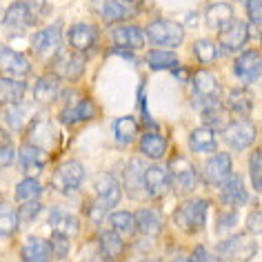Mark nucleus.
Listing matches in <instances>:
<instances>
[{
  "label": "nucleus",
  "mask_w": 262,
  "mask_h": 262,
  "mask_svg": "<svg viewBox=\"0 0 262 262\" xmlns=\"http://www.w3.org/2000/svg\"><path fill=\"white\" fill-rule=\"evenodd\" d=\"M202 120H205V124L209 129H225L229 124L227 111L222 109V104L218 100L205 104V109H202Z\"/></svg>",
  "instance_id": "obj_34"
},
{
  "label": "nucleus",
  "mask_w": 262,
  "mask_h": 262,
  "mask_svg": "<svg viewBox=\"0 0 262 262\" xmlns=\"http://www.w3.org/2000/svg\"><path fill=\"white\" fill-rule=\"evenodd\" d=\"M249 40V25L245 20H231L220 31V45L222 51H238Z\"/></svg>",
  "instance_id": "obj_16"
},
{
  "label": "nucleus",
  "mask_w": 262,
  "mask_h": 262,
  "mask_svg": "<svg viewBox=\"0 0 262 262\" xmlns=\"http://www.w3.org/2000/svg\"><path fill=\"white\" fill-rule=\"evenodd\" d=\"M255 251H258V245L247 233H235L218 245V255L225 262H249L255 255Z\"/></svg>",
  "instance_id": "obj_2"
},
{
  "label": "nucleus",
  "mask_w": 262,
  "mask_h": 262,
  "mask_svg": "<svg viewBox=\"0 0 262 262\" xmlns=\"http://www.w3.org/2000/svg\"><path fill=\"white\" fill-rule=\"evenodd\" d=\"M109 222H111V231H116L122 240L129 238V235H134V229H136L134 213H129V211H114L109 215Z\"/></svg>",
  "instance_id": "obj_36"
},
{
  "label": "nucleus",
  "mask_w": 262,
  "mask_h": 262,
  "mask_svg": "<svg viewBox=\"0 0 262 262\" xmlns=\"http://www.w3.org/2000/svg\"><path fill=\"white\" fill-rule=\"evenodd\" d=\"M51 140H54V129H51L49 122L36 120L29 127V138H27V142H31V145H36V147H40V149H47L51 145Z\"/></svg>",
  "instance_id": "obj_35"
},
{
  "label": "nucleus",
  "mask_w": 262,
  "mask_h": 262,
  "mask_svg": "<svg viewBox=\"0 0 262 262\" xmlns=\"http://www.w3.org/2000/svg\"><path fill=\"white\" fill-rule=\"evenodd\" d=\"M142 187L151 198H162L171 189V180H169V171L160 165H151L145 169V178H142Z\"/></svg>",
  "instance_id": "obj_11"
},
{
  "label": "nucleus",
  "mask_w": 262,
  "mask_h": 262,
  "mask_svg": "<svg viewBox=\"0 0 262 262\" xmlns=\"http://www.w3.org/2000/svg\"><path fill=\"white\" fill-rule=\"evenodd\" d=\"M189 147H191V151H198V154H211V151H215L218 140H215L213 129L200 127V129L191 131V136H189Z\"/></svg>",
  "instance_id": "obj_30"
},
{
  "label": "nucleus",
  "mask_w": 262,
  "mask_h": 262,
  "mask_svg": "<svg viewBox=\"0 0 262 262\" xmlns=\"http://www.w3.org/2000/svg\"><path fill=\"white\" fill-rule=\"evenodd\" d=\"M49 255H51L49 242L38 238V235H29L20 249L23 262H49Z\"/></svg>",
  "instance_id": "obj_23"
},
{
  "label": "nucleus",
  "mask_w": 262,
  "mask_h": 262,
  "mask_svg": "<svg viewBox=\"0 0 262 262\" xmlns=\"http://www.w3.org/2000/svg\"><path fill=\"white\" fill-rule=\"evenodd\" d=\"M49 227L56 233H62L67 238H76L78 231H80V220L67 211H54L49 218Z\"/></svg>",
  "instance_id": "obj_29"
},
{
  "label": "nucleus",
  "mask_w": 262,
  "mask_h": 262,
  "mask_svg": "<svg viewBox=\"0 0 262 262\" xmlns=\"http://www.w3.org/2000/svg\"><path fill=\"white\" fill-rule=\"evenodd\" d=\"M18 213L14 211V209L0 205V238H9V235L16 233L18 229Z\"/></svg>",
  "instance_id": "obj_41"
},
{
  "label": "nucleus",
  "mask_w": 262,
  "mask_h": 262,
  "mask_svg": "<svg viewBox=\"0 0 262 262\" xmlns=\"http://www.w3.org/2000/svg\"><path fill=\"white\" fill-rule=\"evenodd\" d=\"M253 82H255V89H258V94L262 96V69L258 71V76L253 78Z\"/></svg>",
  "instance_id": "obj_53"
},
{
  "label": "nucleus",
  "mask_w": 262,
  "mask_h": 262,
  "mask_svg": "<svg viewBox=\"0 0 262 262\" xmlns=\"http://www.w3.org/2000/svg\"><path fill=\"white\" fill-rule=\"evenodd\" d=\"M245 3H247V0H245Z\"/></svg>",
  "instance_id": "obj_58"
},
{
  "label": "nucleus",
  "mask_w": 262,
  "mask_h": 262,
  "mask_svg": "<svg viewBox=\"0 0 262 262\" xmlns=\"http://www.w3.org/2000/svg\"><path fill=\"white\" fill-rule=\"evenodd\" d=\"M191 262H218V255H213L211 251H207V247H195L193 253L189 255Z\"/></svg>",
  "instance_id": "obj_49"
},
{
  "label": "nucleus",
  "mask_w": 262,
  "mask_h": 262,
  "mask_svg": "<svg viewBox=\"0 0 262 262\" xmlns=\"http://www.w3.org/2000/svg\"><path fill=\"white\" fill-rule=\"evenodd\" d=\"M60 42H62V29L60 25H49V27L40 29L38 34L31 38V47L34 54L40 60H51L58 51H60Z\"/></svg>",
  "instance_id": "obj_6"
},
{
  "label": "nucleus",
  "mask_w": 262,
  "mask_h": 262,
  "mask_svg": "<svg viewBox=\"0 0 262 262\" xmlns=\"http://www.w3.org/2000/svg\"><path fill=\"white\" fill-rule=\"evenodd\" d=\"M147 38L158 47H180L185 40V27L173 20H154L147 27Z\"/></svg>",
  "instance_id": "obj_3"
},
{
  "label": "nucleus",
  "mask_w": 262,
  "mask_h": 262,
  "mask_svg": "<svg viewBox=\"0 0 262 262\" xmlns=\"http://www.w3.org/2000/svg\"><path fill=\"white\" fill-rule=\"evenodd\" d=\"M94 189H96V207H100L102 211H109V209H114L118 202H120V185H118V180L114 178L111 173H98L94 178Z\"/></svg>",
  "instance_id": "obj_8"
},
{
  "label": "nucleus",
  "mask_w": 262,
  "mask_h": 262,
  "mask_svg": "<svg viewBox=\"0 0 262 262\" xmlns=\"http://www.w3.org/2000/svg\"><path fill=\"white\" fill-rule=\"evenodd\" d=\"M247 229H249V233H253V235L262 233V211H251V213H249Z\"/></svg>",
  "instance_id": "obj_50"
},
{
  "label": "nucleus",
  "mask_w": 262,
  "mask_h": 262,
  "mask_svg": "<svg viewBox=\"0 0 262 262\" xmlns=\"http://www.w3.org/2000/svg\"><path fill=\"white\" fill-rule=\"evenodd\" d=\"M3 25L9 31H25V29L34 27L36 20H34V16H31L27 3L18 0V3H11L7 7V11H5V18H3Z\"/></svg>",
  "instance_id": "obj_15"
},
{
  "label": "nucleus",
  "mask_w": 262,
  "mask_h": 262,
  "mask_svg": "<svg viewBox=\"0 0 262 262\" xmlns=\"http://www.w3.org/2000/svg\"><path fill=\"white\" fill-rule=\"evenodd\" d=\"M193 54H195V58H198L200 62L209 64V62L215 60V56H218V49H215V45L211 40L202 38V40H198V42L193 45Z\"/></svg>",
  "instance_id": "obj_42"
},
{
  "label": "nucleus",
  "mask_w": 262,
  "mask_h": 262,
  "mask_svg": "<svg viewBox=\"0 0 262 262\" xmlns=\"http://www.w3.org/2000/svg\"><path fill=\"white\" fill-rule=\"evenodd\" d=\"M255 140V124L249 122L247 118H238V120L229 122L225 127V142L235 151L249 149Z\"/></svg>",
  "instance_id": "obj_7"
},
{
  "label": "nucleus",
  "mask_w": 262,
  "mask_h": 262,
  "mask_svg": "<svg viewBox=\"0 0 262 262\" xmlns=\"http://www.w3.org/2000/svg\"><path fill=\"white\" fill-rule=\"evenodd\" d=\"M49 160V154L47 149H40L31 142H25L23 149H20V165H23V171L27 173V178H36L38 173L42 171V167L47 165Z\"/></svg>",
  "instance_id": "obj_14"
},
{
  "label": "nucleus",
  "mask_w": 262,
  "mask_h": 262,
  "mask_svg": "<svg viewBox=\"0 0 262 262\" xmlns=\"http://www.w3.org/2000/svg\"><path fill=\"white\" fill-rule=\"evenodd\" d=\"M233 20V7L227 3H215L207 9L205 14V23L209 29H215V31H222L229 23Z\"/></svg>",
  "instance_id": "obj_27"
},
{
  "label": "nucleus",
  "mask_w": 262,
  "mask_h": 262,
  "mask_svg": "<svg viewBox=\"0 0 262 262\" xmlns=\"http://www.w3.org/2000/svg\"><path fill=\"white\" fill-rule=\"evenodd\" d=\"M147 64L154 71L176 69V67H178V56L171 54V51H167V49H154V51H149V54H147Z\"/></svg>",
  "instance_id": "obj_38"
},
{
  "label": "nucleus",
  "mask_w": 262,
  "mask_h": 262,
  "mask_svg": "<svg viewBox=\"0 0 262 262\" xmlns=\"http://www.w3.org/2000/svg\"><path fill=\"white\" fill-rule=\"evenodd\" d=\"M247 14L251 23L262 25V0H247Z\"/></svg>",
  "instance_id": "obj_48"
},
{
  "label": "nucleus",
  "mask_w": 262,
  "mask_h": 262,
  "mask_svg": "<svg viewBox=\"0 0 262 262\" xmlns=\"http://www.w3.org/2000/svg\"><path fill=\"white\" fill-rule=\"evenodd\" d=\"M111 40L118 49H127V51H138L145 47V31L136 25H120L109 31Z\"/></svg>",
  "instance_id": "obj_10"
},
{
  "label": "nucleus",
  "mask_w": 262,
  "mask_h": 262,
  "mask_svg": "<svg viewBox=\"0 0 262 262\" xmlns=\"http://www.w3.org/2000/svg\"><path fill=\"white\" fill-rule=\"evenodd\" d=\"M193 89L195 94H198L200 98H205V102H215L220 96V82L218 78H215L211 71L207 69H200L195 71L193 76Z\"/></svg>",
  "instance_id": "obj_21"
},
{
  "label": "nucleus",
  "mask_w": 262,
  "mask_h": 262,
  "mask_svg": "<svg viewBox=\"0 0 262 262\" xmlns=\"http://www.w3.org/2000/svg\"><path fill=\"white\" fill-rule=\"evenodd\" d=\"M235 225H238V211H235V209H231V211H225V213L218 215V225H215V231L222 235V233H227L229 229L235 227Z\"/></svg>",
  "instance_id": "obj_47"
},
{
  "label": "nucleus",
  "mask_w": 262,
  "mask_h": 262,
  "mask_svg": "<svg viewBox=\"0 0 262 262\" xmlns=\"http://www.w3.org/2000/svg\"><path fill=\"white\" fill-rule=\"evenodd\" d=\"M142 178H145V169H142V162L138 158H134V160H129V165L124 167V189H127V193H129V198H136L142 189Z\"/></svg>",
  "instance_id": "obj_28"
},
{
  "label": "nucleus",
  "mask_w": 262,
  "mask_h": 262,
  "mask_svg": "<svg viewBox=\"0 0 262 262\" xmlns=\"http://www.w3.org/2000/svg\"><path fill=\"white\" fill-rule=\"evenodd\" d=\"M3 120L11 131H23L25 124L29 122V107L23 104H9L3 111Z\"/></svg>",
  "instance_id": "obj_33"
},
{
  "label": "nucleus",
  "mask_w": 262,
  "mask_h": 262,
  "mask_svg": "<svg viewBox=\"0 0 262 262\" xmlns=\"http://www.w3.org/2000/svg\"><path fill=\"white\" fill-rule=\"evenodd\" d=\"M16 158L14 145H0V169H7Z\"/></svg>",
  "instance_id": "obj_51"
},
{
  "label": "nucleus",
  "mask_w": 262,
  "mask_h": 262,
  "mask_svg": "<svg viewBox=\"0 0 262 262\" xmlns=\"http://www.w3.org/2000/svg\"><path fill=\"white\" fill-rule=\"evenodd\" d=\"M231 176V156L229 154H215L205 165V180L211 187H222Z\"/></svg>",
  "instance_id": "obj_12"
},
{
  "label": "nucleus",
  "mask_w": 262,
  "mask_h": 262,
  "mask_svg": "<svg viewBox=\"0 0 262 262\" xmlns=\"http://www.w3.org/2000/svg\"><path fill=\"white\" fill-rule=\"evenodd\" d=\"M25 3H27V7L31 11V16H34L36 25L51 14V5L47 3V0H25Z\"/></svg>",
  "instance_id": "obj_44"
},
{
  "label": "nucleus",
  "mask_w": 262,
  "mask_h": 262,
  "mask_svg": "<svg viewBox=\"0 0 262 262\" xmlns=\"http://www.w3.org/2000/svg\"><path fill=\"white\" fill-rule=\"evenodd\" d=\"M91 9L104 23H120L124 18H129V9L120 5V0H91Z\"/></svg>",
  "instance_id": "obj_22"
},
{
  "label": "nucleus",
  "mask_w": 262,
  "mask_h": 262,
  "mask_svg": "<svg viewBox=\"0 0 262 262\" xmlns=\"http://www.w3.org/2000/svg\"><path fill=\"white\" fill-rule=\"evenodd\" d=\"M262 69V56L260 51L255 49H247L235 58V64H233V71L240 80L245 82H253V78L258 76V71Z\"/></svg>",
  "instance_id": "obj_19"
},
{
  "label": "nucleus",
  "mask_w": 262,
  "mask_h": 262,
  "mask_svg": "<svg viewBox=\"0 0 262 262\" xmlns=\"http://www.w3.org/2000/svg\"><path fill=\"white\" fill-rule=\"evenodd\" d=\"M40 211H42L40 202H38V200H31V202H23V207L18 209L16 213H18V220H20V222H34Z\"/></svg>",
  "instance_id": "obj_45"
},
{
  "label": "nucleus",
  "mask_w": 262,
  "mask_h": 262,
  "mask_svg": "<svg viewBox=\"0 0 262 262\" xmlns=\"http://www.w3.org/2000/svg\"><path fill=\"white\" fill-rule=\"evenodd\" d=\"M173 262H191V260H189V258H187V255H180V258H176Z\"/></svg>",
  "instance_id": "obj_55"
},
{
  "label": "nucleus",
  "mask_w": 262,
  "mask_h": 262,
  "mask_svg": "<svg viewBox=\"0 0 262 262\" xmlns=\"http://www.w3.org/2000/svg\"><path fill=\"white\" fill-rule=\"evenodd\" d=\"M140 154L151 160H160L167 154V140L160 134H156V131H149L140 140Z\"/></svg>",
  "instance_id": "obj_32"
},
{
  "label": "nucleus",
  "mask_w": 262,
  "mask_h": 262,
  "mask_svg": "<svg viewBox=\"0 0 262 262\" xmlns=\"http://www.w3.org/2000/svg\"><path fill=\"white\" fill-rule=\"evenodd\" d=\"M260 156H262V149H260Z\"/></svg>",
  "instance_id": "obj_57"
},
{
  "label": "nucleus",
  "mask_w": 262,
  "mask_h": 262,
  "mask_svg": "<svg viewBox=\"0 0 262 262\" xmlns=\"http://www.w3.org/2000/svg\"><path fill=\"white\" fill-rule=\"evenodd\" d=\"M56 78H64V80H78L84 71V58L78 51H64L58 54L51 62Z\"/></svg>",
  "instance_id": "obj_9"
},
{
  "label": "nucleus",
  "mask_w": 262,
  "mask_h": 262,
  "mask_svg": "<svg viewBox=\"0 0 262 262\" xmlns=\"http://www.w3.org/2000/svg\"><path fill=\"white\" fill-rule=\"evenodd\" d=\"M207 211H209V202L202 198H193L187 200L176 209L173 213V222L178 225L185 233H195L205 227L207 222Z\"/></svg>",
  "instance_id": "obj_1"
},
{
  "label": "nucleus",
  "mask_w": 262,
  "mask_h": 262,
  "mask_svg": "<svg viewBox=\"0 0 262 262\" xmlns=\"http://www.w3.org/2000/svg\"><path fill=\"white\" fill-rule=\"evenodd\" d=\"M0 69L5 71L9 78H25L31 71V62L27 56H23L20 51H14L9 47H0Z\"/></svg>",
  "instance_id": "obj_13"
},
{
  "label": "nucleus",
  "mask_w": 262,
  "mask_h": 262,
  "mask_svg": "<svg viewBox=\"0 0 262 262\" xmlns=\"http://www.w3.org/2000/svg\"><path fill=\"white\" fill-rule=\"evenodd\" d=\"M42 195V185L38 182L36 178H25L20 185L16 187V200L20 202H31V200H38Z\"/></svg>",
  "instance_id": "obj_40"
},
{
  "label": "nucleus",
  "mask_w": 262,
  "mask_h": 262,
  "mask_svg": "<svg viewBox=\"0 0 262 262\" xmlns=\"http://www.w3.org/2000/svg\"><path fill=\"white\" fill-rule=\"evenodd\" d=\"M134 220H136L138 231L142 235H147V238H156V235L162 231V218L154 209H138V211L134 213Z\"/></svg>",
  "instance_id": "obj_24"
},
{
  "label": "nucleus",
  "mask_w": 262,
  "mask_h": 262,
  "mask_svg": "<svg viewBox=\"0 0 262 262\" xmlns=\"http://www.w3.org/2000/svg\"><path fill=\"white\" fill-rule=\"evenodd\" d=\"M169 180H171L173 189L182 195L191 193L195 187H198V173H195V167L189 162L187 158H182V156H178V158H173L171 162H169Z\"/></svg>",
  "instance_id": "obj_4"
},
{
  "label": "nucleus",
  "mask_w": 262,
  "mask_h": 262,
  "mask_svg": "<svg viewBox=\"0 0 262 262\" xmlns=\"http://www.w3.org/2000/svg\"><path fill=\"white\" fill-rule=\"evenodd\" d=\"M124 3H131V0H124Z\"/></svg>",
  "instance_id": "obj_56"
},
{
  "label": "nucleus",
  "mask_w": 262,
  "mask_h": 262,
  "mask_svg": "<svg viewBox=\"0 0 262 262\" xmlns=\"http://www.w3.org/2000/svg\"><path fill=\"white\" fill-rule=\"evenodd\" d=\"M25 94H27V84L16 78H0V104L9 107V104H20Z\"/></svg>",
  "instance_id": "obj_25"
},
{
  "label": "nucleus",
  "mask_w": 262,
  "mask_h": 262,
  "mask_svg": "<svg viewBox=\"0 0 262 262\" xmlns=\"http://www.w3.org/2000/svg\"><path fill=\"white\" fill-rule=\"evenodd\" d=\"M136 134H138V120L134 116H122L114 122V136H116L118 145H122V147L131 145Z\"/></svg>",
  "instance_id": "obj_31"
},
{
  "label": "nucleus",
  "mask_w": 262,
  "mask_h": 262,
  "mask_svg": "<svg viewBox=\"0 0 262 262\" xmlns=\"http://www.w3.org/2000/svg\"><path fill=\"white\" fill-rule=\"evenodd\" d=\"M249 171H251V180H253V187L262 191V156L260 151H255L249 160Z\"/></svg>",
  "instance_id": "obj_46"
},
{
  "label": "nucleus",
  "mask_w": 262,
  "mask_h": 262,
  "mask_svg": "<svg viewBox=\"0 0 262 262\" xmlns=\"http://www.w3.org/2000/svg\"><path fill=\"white\" fill-rule=\"evenodd\" d=\"M227 107L231 109L233 114H238V116L245 118L249 111H251L253 100H251V96H249V91H245V89H233L231 94H229V98H227Z\"/></svg>",
  "instance_id": "obj_39"
},
{
  "label": "nucleus",
  "mask_w": 262,
  "mask_h": 262,
  "mask_svg": "<svg viewBox=\"0 0 262 262\" xmlns=\"http://www.w3.org/2000/svg\"><path fill=\"white\" fill-rule=\"evenodd\" d=\"M100 251L104 258H109V260L120 258L124 251V240L116 231H102L100 233Z\"/></svg>",
  "instance_id": "obj_37"
},
{
  "label": "nucleus",
  "mask_w": 262,
  "mask_h": 262,
  "mask_svg": "<svg viewBox=\"0 0 262 262\" xmlns=\"http://www.w3.org/2000/svg\"><path fill=\"white\" fill-rule=\"evenodd\" d=\"M96 116V104L89 98H78V100L64 104L60 111V122L62 124H78V122H87Z\"/></svg>",
  "instance_id": "obj_17"
},
{
  "label": "nucleus",
  "mask_w": 262,
  "mask_h": 262,
  "mask_svg": "<svg viewBox=\"0 0 262 262\" xmlns=\"http://www.w3.org/2000/svg\"><path fill=\"white\" fill-rule=\"evenodd\" d=\"M176 76H178V80H187V78H185L187 71L185 69H176Z\"/></svg>",
  "instance_id": "obj_54"
},
{
  "label": "nucleus",
  "mask_w": 262,
  "mask_h": 262,
  "mask_svg": "<svg viewBox=\"0 0 262 262\" xmlns=\"http://www.w3.org/2000/svg\"><path fill=\"white\" fill-rule=\"evenodd\" d=\"M220 200L225 207H242L247 202V189H245V180L242 176L231 173L229 180L222 185L220 189Z\"/></svg>",
  "instance_id": "obj_20"
},
{
  "label": "nucleus",
  "mask_w": 262,
  "mask_h": 262,
  "mask_svg": "<svg viewBox=\"0 0 262 262\" xmlns=\"http://www.w3.org/2000/svg\"><path fill=\"white\" fill-rule=\"evenodd\" d=\"M60 78H56L54 74L51 76H40L36 80V87H34V98L40 104H49L54 102L58 96H60Z\"/></svg>",
  "instance_id": "obj_26"
},
{
  "label": "nucleus",
  "mask_w": 262,
  "mask_h": 262,
  "mask_svg": "<svg viewBox=\"0 0 262 262\" xmlns=\"http://www.w3.org/2000/svg\"><path fill=\"white\" fill-rule=\"evenodd\" d=\"M67 38H69L71 49L78 51V54H84V51L96 47L98 31H96V27H91L89 23H76V25H71Z\"/></svg>",
  "instance_id": "obj_18"
},
{
  "label": "nucleus",
  "mask_w": 262,
  "mask_h": 262,
  "mask_svg": "<svg viewBox=\"0 0 262 262\" xmlns=\"http://www.w3.org/2000/svg\"><path fill=\"white\" fill-rule=\"evenodd\" d=\"M82 180H84V167L78 160H67L56 169L51 185L62 193H76L82 187Z\"/></svg>",
  "instance_id": "obj_5"
},
{
  "label": "nucleus",
  "mask_w": 262,
  "mask_h": 262,
  "mask_svg": "<svg viewBox=\"0 0 262 262\" xmlns=\"http://www.w3.org/2000/svg\"><path fill=\"white\" fill-rule=\"evenodd\" d=\"M138 104H140V114L142 118L151 124V118H149V111H147V96H145V84H140L138 87Z\"/></svg>",
  "instance_id": "obj_52"
},
{
  "label": "nucleus",
  "mask_w": 262,
  "mask_h": 262,
  "mask_svg": "<svg viewBox=\"0 0 262 262\" xmlns=\"http://www.w3.org/2000/svg\"><path fill=\"white\" fill-rule=\"evenodd\" d=\"M49 249H51V255L58 260H62V258H67V253H69V238L67 235H62V233H56L49 238Z\"/></svg>",
  "instance_id": "obj_43"
}]
</instances>
